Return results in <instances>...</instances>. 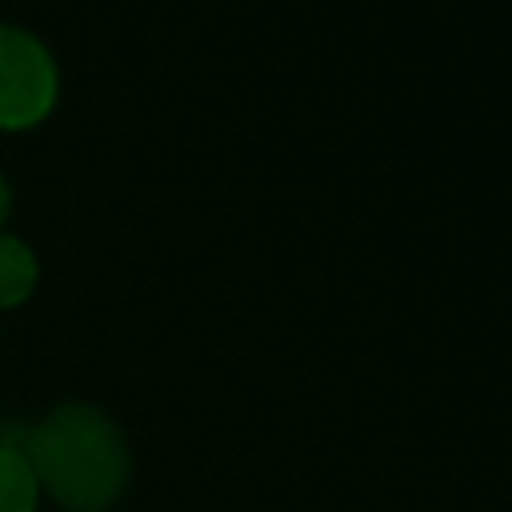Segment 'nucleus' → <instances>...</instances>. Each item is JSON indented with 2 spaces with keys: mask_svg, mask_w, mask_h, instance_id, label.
<instances>
[{
  "mask_svg": "<svg viewBox=\"0 0 512 512\" xmlns=\"http://www.w3.org/2000/svg\"><path fill=\"white\" fill-rule=\"evenodd\" d=\"M24 460L36 472L40 492H48L68 512L112 508L132 476V456L120 424L92 404H60L20 440Z\"/></svg>",
  "mask_w": 512,
  "mask_h": 512,
  "instance_id": "nucleus-1",
  "label": "nucleus"
},
{
  "mask_svg": "<svg viewBox=\"0 0 512 512\" xmlns=\"http://www.w3.org/2000/svg\"><path fill=\"white\" fill-rule=\"evenodd\" d=\"M56 104V64L48 48L24 32L0 24V128H32Z\"/></svg>",
  "mask_w": 512,
  "mask_h": 512,
  "instance_id": "nucleus-2",
  "label": "nucleus"
},
{
  "mask_svg": "<svg viewBox=\"0 0 512 512\" xmlns=\"http://www.w3.org/2000/svg\"><path fill=\"white\" fill-rule=\"evenodd\" d=\"M40 484L20 444H0V512H36Z\"/></svg>",
  "mask_w": 512,
  "mask_h": 512,
  "instance_id": "nucleus-3",
  "label": "nucleus"
},
{
  "mask_svg": "<svg viewBox=\"0 0 512 512\" xmlns=\"http://www.w3.org/2000/svg\"><path fill=\"white\" fill-rule=\"evenodd\" d=\"M36 284V256L24 240L0 232V308H16L28 300Z\"/></svg>",
  "mask_w": 512,
  "mask_h": 512,
  "instance_id": "nucleus-4",
  "label": "nucleus"
},
{
  "mask_svg": "<svg viewBox=\"0 0 512 512\" xmlns=\"http://www.w3.org/2000/svg\"><path fill=\"white\" fill-rule=\"evenodd\" d=\"M8 208H12V192H8V184H4V176H0V224H4Z\"/></svg>",
  "mask_w": 512,
  "mask_h": 512,
  "instance_id": "nucleus-5",
  "label": "nucleus"
}]
</instances>
